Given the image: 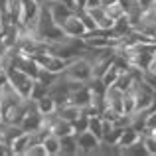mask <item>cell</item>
Returning a JSON list of instances; mask_svg holds the SVG:
<instances>
[{"mask_svg": "<svg viewBox=\"0 0 156 156\" xmlns=\"http://www.w3.org/2000/svg\"><path fill=\"white\" fill-rule=\"evenodd\" d=\"M6 75H8V81H10L12 87H14L24 99H30L32 89H34V83H36L34 77H30L28 73H24L22 69H18L12 61H10V65L6 67Z\"/></svg>", "mask_w": 156, "mask_h": 156, "instance_id": "1", "label": "cell"}, {"mask_svg": "<svg viewBox=\"0 0 156 156\" xmlns=\"http://www.w3.org/2000/svg\"><path fill=\"white\" fill-rule=\"evenodd\" d=\"M63 77L67 79H73V81H81V83H87L91 81L93 77V63L87 59L85 55H79L75 59H71L65 67V71L61 73Z\"/></svg>", "mask_w": 156, "mask_h": 156, "instance_id": "2", "label": "cell"}, {"mask_svg": "<svg viewBox=\"0 0 156 156\" xmlns=\"http://www.w3.org/2000/svg\"><path fill=\"white\" fill-rule=\"evenodd\" d=\"M77 146H79V152L81 154H93V152H99V146H101V138L97 134H93L91 130H83V133H77Z\"/></svg>", "mask_w": 156, "mask_h": 156, "instance_id": "3", "label": "cell"}, {"mask_svg": "<svg viewBox=\"0 0 156 156\" xmlns=\"http://www.w3.org/2000/svg\"><path fill=\"white\" fill-rule=\"evenodd\" d=\"M61 28H63V34L67 36V38H85V34H87V28H85L83 20L79 18V14H73L69 16L67 20H65L63 24H61Z\"/></svg>", "mask_w": 156, "mask_h": 156, "instance_id": "4", "label": "cell"}, {"mask_svg": "<svg viewBox=\"0 0 156 156\" xmlns=\"http://www.w3.org/2000/svg\"><path fill=\"white\" fill-rule=\"evenodd\" d=\"M48 6V10H50V14H51V18H53V22L55 24H63L65 20L69 18V16H73L75 14V10H71L69 6H65L63 2H59V0H50V2L46 4Z\"/></svg>", "mask_w": 156, "mask_h": 156, "instance_id": "5", "label": "cell"}, {"mask_svg": "<svg viewBox=\"0 0 156 156\" xmlns=\"http://www.w3.org/2000/svg\"><path fill=\"white\" fill-rule=\"evenodd\" d=\"M91 101H93V91H91V87H89L87 83L79 85V87L71 93V97H69V103L81 107V109H87V107L91 105Z\"/></svg>", "mask_w": 156, "mask_h": 156, "instance_id": "6", "label": "cell"}, {"mask_svg": "<svg viewBox=\"0 0 156 156\" xmlns=\"http://www.w3.org/2000/svg\"><path fill=\"white\" fill-rule=\"evenodd\" d=\"M142 140V133L140 130H136L134 126H125L122 129V133H121V138H119V142H117V146H119V150H125V148H129V146H133V144H136V142H140Z\"/></svg>", "mask_w": 156, "mask_h": 156, "instance_id": "7", "label": "cell"}, {"mask_svg": "<svg viewBox=\"0 0 156 156\" xmlns=\"http://www.w3.org/2000/svg\"><path fill=\"white\" fill-rule=\"evenodd\" d=\"M85 10L93 16V20L97 22V26H99V28H103V30H113L115 20L109 18V14H107V10H105L103 6H93V8H85Z\"/></svg>", "mask_w": 156, "mask_h": 156, "instance_id": "8", "label": "cell"}, {"mask_svg": "<svg viewBox=\"0 0 156 156\" xmlns=\"http://www.w3.org/2000/svg\"><path fill=\"white\" fill-rule=\"evenodd\" d=\"M83 113V109L81 107H77V105H73V103H61V105H57V111H55V115L57 117H61V119H65V121H75L79 115Z\"/></svg>", "mask_w": 156, "mask_h": 156, "instance_id": "9", "label": "cell"}, {"mask_svg": "<svg viewBox=\"0 0 156 156\" xmlns=\"http://www.w3.org/2000/svg\"><path fill=\"white\" fill-rule=\"evenodd\" d=\"M36 109H38L44 117H48V115H53L57 111V103H55V99H53L50 93H46L44 97L36 99Z\"/></svg>", "mask_w": 156, "mask_h": 156, "instance_id": "10", "label": "cell"}, {"mask_svg": "<svg viewBox=\"0 0 156 156\" xmlns=\"http://www.w3.org/2000/svg\"><path fill=\"white\" fill-rule=\"evenodd\" d=\"M28 146H30V133H22L10 142V152L12 154H26Z\"/></svg>", "mask_w": 156, "mask_h": 156, "instance_id": "11", "label": "cell"}, {"mask_svg": "<svg viewBox=\"0 0 156 156\" xmlns=\"http://www.w3.org/2000/svg\"><path fill=\"white\" fill-rule=\"evenodd\" d=\"M44 146H46L48 156H57V154H61V142H59V136H55L53 133H48L46 136H44Z\"/></svg>", "mask_w": 156, "mask_h": 156, "instance_id": "12", "label": "cell"}, {"mask_svg": "<svg viewBox=\"0 0 156 156\" xmlns=\"http://www.w3.org/2000/svg\"><path fill=\"white\" fill-rule=\"evenodd\" d=\"M59 142H61V154H79V146H77L75 134L59 136Z\"/></svg>", "mask_w": 156, "mask_h": 156, "instance_id": "13", "label": "cell"}, {"mask_svg": "<svg viewBox=\"0 0 156 156\" xmlns=\"http://www.w3.org/2000/svg\"><path fill=\"white\" fill-rule=\"evenodd\" d=\"M59 75L61 73H53V71H50V69H40V73H38V77H36V81H40L42 85H46L48 89L51 87L53 83H55L57 79H59Z\"/></svg>", "mask_w": 156, "mask_h": 156, "instance_id": "14", "label": "cell"}, {"mask_svg": "<svg viewBox=\"0 0 156 156\" xmlns=\"http://www.w3.org/2000/svg\"><path fill=\"white\" fill-rule=\"evenodd\" d=\"M89 130L93 134H97L99 138H103V117L101 115H91L89 117Z\"/></svg>", "mask_w": 156, "mask_h": 156, "instance_id": "15", "label": "cell"}, {"mask_svg": "<svg viewBox=\"0 0 156 156\" xmlns=\"http://www.w3.org/2000/svg\"><path fill=\"white\" fill-rule=\"evenodd\" d=\"M103 8L107 10L109 18H113V20H119V18H122V16L126 14V8L122 6L121 2H115V4H111V6H103Z\"/></svg>", "mask_w": 156, "mask_h": 156, "instance_id": "16", "label": "cell"}, {"mask_svg": "<svg viewBox=\"0 0 156 156\" xmlns=\"http://www.w3.org/2000/svg\"><path fill=\"white\" fill-rule=\"evenodd\" d=\"M142 144L146 148V154L156 156V133H144L142 134Z\"/></svg>", "mask_w": 156, "mask_h": 156, "instance_id": "17", "label": "cell"}, {"mask_svg": "<svg viewBox=\"0 0 156 156\" xmlns=\"http://www.w3.org/2000/svg\"><path fill=\"white\" fill-rule=\"evenodd\" d=\"M119 75H121V71H119L115 65H111L109 69L101 75V79H103V83L107 85V87H111V85H115L117 83V79H119Z\"/></svg>", "mask_w": 156, "mask_h": 156, "instance_id": "18", "label": "cell"}, {"mask_svg": "<svg viewBox=\"0 0 156 156\" xmlns=\"http://www.w3.org/2000/svg\"><path fill=\"white\" fill-rule=\"evenodd\" d=\"M77 14H79V18L83 20V24H85V28H87V32H93V30H97V22L95 20H93V16L89 14L87 10H85V8H79V10H77Z\"/></svg>", "mask_w": 156, "mask_h": 156, "instance_id": "19", "label": "cell"}, {"mask_svg": "<svg viewBox=\"0 0 156 156\" xmlns=\"http://www.w3.org/2000/svg\"><path fill=\"white\" fill-rule=\"evenodd\" d=\"M73 130L77 133H83V130H89V115L87 113H81L79 117L73 121Z\"/></svg>", "mask_w": 156, "mask_h": 156, "instance_id": "20", "label": "cell"}, {"mask_svg": "<svg viewBox=\"0 0 156 156\" xmlns=\"http://www.w3.org/2000/svg\"><path fill=\"white\" fill-rule=\"evenodd\" d=\"M26 156H48L44 142H34V144H30L28 150H26Z\"/></svg>", "mask_w": 156, "mask_h": 156, "instance_id": "21", "label": "cell"}, {"mask_svg": "<svg viewBox=\"0 0 156 156\" xmlns=\"http://www.w3.org/2000/svg\"><path fill=\"white\" fill-rule=\"evenodd\" d=\"M134 2H136V6L140 8L142 12H144V10H148V8H152V6H154L156 0H134Z\"/></svg>", "mask_w": 156, "mask_h": 156, "instance_id": "22", "label": "cell"}, {"mask_svg": "<svg viewBox=\"0 0 156 156\" xmlns=\"http://www.w3.org/2000/svg\"><path fill=\"white\" fill-rule=\"evenodd\" d=\"M59 2H63L65 4V6H69V8H71V10H79V4H77V0H59Z\"/></svg>", "mask_w": 156, "mask_h": 156, "instance_id": "23", "label": "cell"}, {"mask_svg": "<svg viewBox=\"0 0 156 156\" xmlns=\"http://www.w3.org/2000/svg\"><path fill=\"white\" fill-rule=\"evenodd\" d=\"M93 6H101V0H83L81 8H93Z\"/></svg>", "mask_w": 156, "mask_h": 156, "instance_id": "24", "label": "cell"}, {"mask_svg": "<svg viewBox=\"0 0 156 156\" xmlns=\"http://www.w3.org/2000/svg\"><path fill=\"white\" fill-rule=\"evenodd\" d=\"M36 2H38L40 6H44V4H48V2H50V0H36Z\"/></svg>", "mask_w": 156, "mask_h": 156, "instance_id": "25", "label": "cell"}, {"mask_svg": "<svg viewBox=\"0 0 156 156\" xmlns=\"http://www.w3.org/2000/svg\"><path fill=\"white\" fill-rule=\"evenodd\" d=\"M77 4H79V8H81V6H83V0H77Z\"/></svg>", "mask_w": 156, "mask_h": 156, "instance_id": "26", "label": "cell"}]
</instances>
